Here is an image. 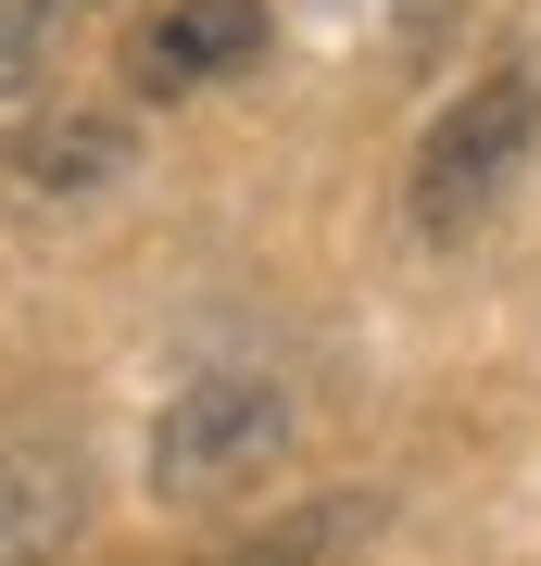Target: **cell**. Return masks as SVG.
Returning a JSON list of instances; mask_svg holds the SVG:
<instances>
[{"instance_id": "5b68a950", "label": "cell", "mask_w": 541, "mask_h": 566, "mask_svg": "<svg viewBox=\"0 0 541 566\" xmlns=\"http://www.w3.org/2000/svg\"><path fill=\"white\" fill-rule=\"evenodd\" d=\"M39 13H51V0H0V102L39 76Z\"/></svg>"}, {"instance_id": "7a4b0ae2", "label": "cell", "mask_w": 541, "mask_h": 566, "mask_svg": "<svg viewBox=\"0 0 541 566\" xmlns=\"http://www.w3.org/2000/svg\"><path fill=\"white\" fill-rule=\"evenodd\" d=\"M278 453H290L278 378H201V390H177L164 428H152V491H164V504H215V491L264 479Z\"/></svg>"}, {"instance_id": "6da1fadb", "label": "cell", "mask_w": 541, "mask_h": 566, "mask_svg": "<svg viewBox=\"0 0 541 566\" xmlns=\"http://www.w3.org/2000/svg\"><path fill=\"white\" fill-rule=\"evenodd\" d=\"M529 139H541V76L503 63V76H479V88L416 139V227H428V240L479 227V214L503 202V177L529 164Z\"/></svg>"}, {"instance_id": "3957f363", "label": "cell", "mask_w": 541, "mask_h": 566, "mask_svg": "<svg viewBox=\"0 0 541 566\" xmlns=\"http://www.w3.org/2000/svg\"><path fill=\"white\" fill-rule=\"evenodd\" d=\"M252 51H264V0H177V13L126 51V76L139 88H201V76H227V63H252Z\"/></svg>"}, {"instance_id": "277c9868", "label": "cell", "mask_w": 541, "mask_h": 566, "mask_svg": "<svg viewBox=\"0 0 541 566\" xmlns=\"http://www.w3.org/2000/svg\"><path fill=\"white\" fill-rule=\"evenodd\" d=\"M13 164H25L39 189H89V177H114V164H126V126H76V114H39V126L13 139Z\"/></svg>"}]
</instances>
